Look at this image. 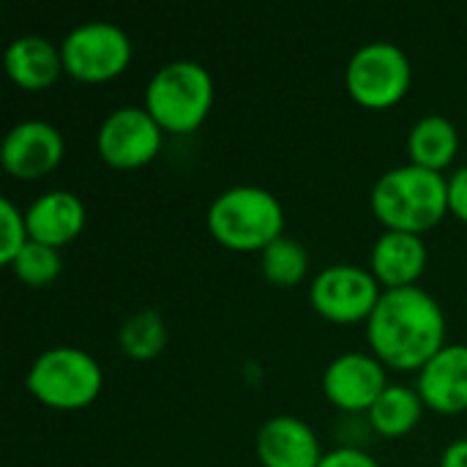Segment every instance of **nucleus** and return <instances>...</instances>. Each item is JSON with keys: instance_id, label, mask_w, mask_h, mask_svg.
Listing matches in <instances>:
<instances>
[{"instance_id": "1", "label": "nucleus", "mask_w": 467, "mask_h": 467, "mask_svg": "<svg viewBox=\"0 0 467 467\" xmlns=\"http://www.w3.org/2000/svg\"><path fill=\"white\" fill-rule=\"evenodd\" d=\"M367 342L383 367L421 372L446 348V315L419 285L383 290L367 320Z\"/></svg>"}, {"instance_id": "2", "label": "nucleus", "mask_w": 467, "mask_h": 467, "mask_svg": "<svg viewBox=\"0 0 467 467\" xmlns=\"http://www.w3.org/2000/svg\"><path fill=\"white\" fill-rule=\"evenodd\" d=\"M369 205L386 230L424 235L449 213V181L408 161L375 181Z\"/></svg>"}, {"instance_id": "3", "label": "nucleus", "mask_w": 467, "mask_h": 467, "mask_svg": "<svg viewBox=\"0 0 467 467\" xmlns=\"http://www.w3.org/2000/svg\"><path fill=\"white\" fill-rule=\"evenodd\" d=\"M211 238L230 252H265L285 235V208L263 186H233L208 208Z\"/></svg>"}, {"instance_id": "4", "label": "nucleus", "mask_w": 467, "mask_h": 467, "mask_svg": "<svg viewBox=\"0 0 467 467\" xmlns=\"http://www.w3.org/2000/svg\"><path fill=\"white\" fill-rule=\"evenodd\" d=\"M142 107L164 134H192L213 107V77L197 60L164 63L150 77Z\"/></svg>"}, {"instance_id": "5", "label": "nucleus", "mask_w": 467, "mask_h": 467, "mask_svg": "<svg viewBox=\"0 0 467 467\" xmlns=\"http://www.w3.org/2000/svg\"><path fill=\"white\" fill-rule=\"evenodd\" d=\"M25 383L33 400L52 410H82L99 400L104 375L93 356L60 345L44 350L33 361Z\"/></svg>"}, {"instance_id": "6", "label": "nucleus", "mask_w": 467, "mask_h": 467, "mask_svg": "<svg viewBox=\"0 0 467 467\" xmlns=\"http://www.w3.org/2000/svg\"><path fill=\"white\" fill-rule=\"evenodd\" d=\"M413 82L408 55L391 41H372L353 52L345 71L350 99L367 109H389L405 99Z\"/></svg>"}, {"instance_id": "7", "label": "nucleus", "mask_w": 467, "mask_h": 467, "mask_svg": "<svg viewBox=\"0 0 467 467\" xmlns=\"http://www.w3.org/2000/svg\"><path fill=\"white\" fill-rule=\"evenodd\" d=\"M63 71L77 82L99 85L120 77L131 63V38L112 22H82L60 41Z\"/></svg>"}, {"instance_id": "8", "label": "nucleus", "mask_w": 467, "mask_h": 467, "mask_svg": "<svg viewBox=\"0 0 467 467\" xmlns=\"http://www.w3.org/2000/svg\"><path fill=\"white\" fill-rule=\"evenodd\" d=\"M383 296V287L369 268L337 263L323 268L309 285V301L315 312L337 326L367 323Z\"/></svg>"}, {"instance_id": "9", "label": "nucleus", "mask_w": 467, "mask_h": 467, "mask_svg": "<svg viewBox=\"0 0 467 467\" xmlns=\"http://www.w3.org/2000/svg\"><path fill=\"white\" fill-rule=\"evenodd\" d=\"M161 140L164 131L145 107H118L101 120L96 150L115 170H140L159 156Z\"/></svg>"}, {"instance_id": "10", "label": "nucleus", "mask_w": 467, "mask_h": 467, "mask_svg": "<svg viewBox=\"0 0 467 467\" xmlns=\"http://www.w3.org/2000/svg\"><path fill=\"white\" fill-rule=\"evenodd\" d=\"M389 386L386 367L372 353L337 356L323 372L326 400L345 413H369Z\"/></svg>"}, {"instance_id": "11", "label": "nucleus", "mask_w": 467, "mask_h": 467, "mask_svg": "<svg viewBox=\"0 0 467 467\" xmlns=\"http://www.w3.org/2000/svg\"><path fill=\"white\" fill-rule=\"evenodd\" d=\"M66 153L63 134L47 120L16 123L0 148V161L16 181H38L60 167Z\"/></svg>"}, {"instance_id": "12", "label": "nucleus", "mask_w": 467, "mask_h": 467, "mask_svg": "<svg viewBox=\"0 0 467 467\" xmlns=\"http://www.w3.org/2000/svg\"><path fill=\"white\" fill-rule=\"evenodd\" d=\"M254 451L263 467H320L326 457L315 430L296 416L268 419L257 430Z\"/></svg>"}, {"instance_id": "13", "label": "nucleus", "mask_w": 467, "mask_h": 467, "mask_svg": "<svg viewBox=\"0 0 467 467\" xmlns=\"http://www.w3.org/2000/svg\"><path fill=\"white\" fill-rule=\"evenodd\" d=\"M416 391L424 408L441 416L467 410V345H446L419 372Z\"/></svg>"}, {"instance_id": "14", "label": "nucleus", "mask_w": 467, "mask_h": 467, "mask_svg": "<svg viewBox=\"0 0 467 467\" xmlns=\"http://www.w3.org/2000/svg\"><path fill=\"white\" fill-rule=\"evenodd\" d=\"M427 260L430 254L421 235L386 230L372 246L369 271L383 290H402L416 287L427 268Z\"/></svg>"}, {"instance_id": "15", "label": "nucleus", "mask_w": 467, "mask_h": 467, "mask_svg": "<svg viewBox=\"0 0 467 467\" xmlns=\"http://www.w3.org/2000/svg\"><path fill=\"white\" fill-rule=\"evenodd\" d=\"M25 219H27L30 241L52 249H63L85 230L88 213H85V202L74 192L55 189L33 200L30 208L25 211Z\"/></svg>"}, {"instance_id": "16", "label": "nucleus", "mask_w": 467, "mask_h": 467, "mask_svg": "<svg viewBox=\"0 0 467 467\" xmlns=\"http://www.w3.org/2000/svg\"><path fill=\"white\" fill-rule=\"evenodd\" d=\"M5 74L11 82L27 93L47 90L63 74V55L60 44H52L44 36H19L5 49Z\"/></svg>"}, {"instance_id": "17", "label": "nucleus", "mask_w": 467, "mask_h": 467, "mask_svg": "<svg viewBox=\"0 0 467 467\" xmlns=\"http://www.w3.org/2000/svg\"><path fill=\"white\" fill-rule=\"evenodd\" d=\"M460 150V131L443 115L421 118L408 134V159L416 167L443 172Z\"/></svg>"}, {"instance_id": "18", "label": "nucleus", "mask_w": 467, "mask_h": 467, "mask_svg": "<svg viewBox=\"0 0 467 467\" xmlns=\"http://www.w3.org/2000/svg\"><path fill=\"white\" fill-rule=\"evenodd\" d=\"M421 413H424V402L416 389L389 386L367 416H369L372 430L380 438L394 441V438H405L408 432H413L421 421Z\"/></svg>"}, {"instance_id": "19", "label": "nucleus", "mask_w": 467, "mask_h": 467, "mask_svg": "<svg viewBox=\"0 0 467 467\" xmlns=\"http://www.w3.org/2000/svg\"><path fill=\"white\" fill-rule=\"evenodd\" d=\"M118 342L126 358L150 361L167 348V323L156 309H140L129 315L118 331Z\"/></svg>"}, {"instance_id": "20", "label": "nucleus", "mask_w": 467, "mask_h": 467, "mask_svg": "<svg viewBox=\"0 0 467 467\" xmlns=\"http://www.w3.org/2000/svg\"><path fill=\"white\" fill-rule=\"evenodd\" d=\"M263 276L282 290H293L306 279L309 271V252L290 235H282L260 254Z\"/></svg>"}, {"instance_id": "21", "label": "nucleus", "mask_w": 467, "mask_h": 467, "mask_svg": "<svg viewBox=\"0 0 467 467\" xmlns=\"http://www.w3.org/2000/svg\"><path fill=\"white\" fill-rule=\"evenodd\" d=\"M14 279L22 282L25 287H49L60 271H63V260H60V249H52V246H44V244H36L30 241L19 254L16 260L8 265Z\"/></svg>"}, {"instance_id": "22", "label": "nucleus", "mask_w": 467, "mask_h": 467, "mask_svg": "<svg viewBox=\"0 0 467 467\" xmlns=\"http://www.w3.org/2000/svg\"><path fill=\"white\" fill-rule=\"evenodd\" d=\"M27 244L30 233L25 213L8 197H0V263L11 265Z\"/></svg>"}, {"instance_id": "23", "label": "nucleus", "mask_w": 467, "mask_h": 467, "mask_svg": "<svg viewBox=\"0 0 467 467\" xmlns=\"http://www.w3.org/2000/svg\"><path fill=\"white\" fill-rule=\"evenodd\" d=\"M449 213L467 224V164L449 178Z\"/></svg>"}, {"instance_id": "24", "label": "nucleus", "mask_w": 467, "mask_h": 467, "mask_svg": "<svg viewBox=\"0 0 467 467\" xmlns=\"http://www.w3.org/2000/svg\"><path fill=\"white\" fill-rule=\"evenodd\" d=\"M320 467H380L367 451L345 446V449H334L323 457Z\"/></svg>"}, {"instance_id": "25", "label": "nucleus", "mask_w": 467, "mask_h": 467, "mask_svg": "<svg viewBox=\"0 0 467 467\" xmlns=\"http://www.w3.org/2000/svg\"><path fill=\"white\" fill-rule=\"evenodd\" d=\"M441 467H467V438L454 441V443L443 451Z\"/></svg>"}]
</instances>
